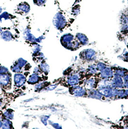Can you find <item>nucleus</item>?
I'll use <instances>...</instances> for the list:
<instances>
[{
	"label": "nucleus",
	"instance_id": "393cba45",
	"mask_svg": "<svg viewBox=\"0 0 128 129\" xmlns=\"http://www.w3.org/2000/svg\"><path fill=\"white\" fill-rule=\"evenodd\" d=\"M9 72L8 70L4 66L0 65V75Z\"/></svg>",
	"mask_w": 128,
	"mask_h": 129
},
{
	"label": "nucleus",
	"instance_id": "4468645a",
	"mask_svg": "<svg viewBox=\"0 0 128 129\" xmlns=\"http://www.w3.org/2000/svg\"><path fill=\"white\" fill-rule=\"evenodd\" d=\"M75 38L82 47L87 45L89 42V39L87 36L82 33L77 34L75 36Z\"/></svg>",
	"mask_w": 128,
	"mask_h": 129
},
{
	"label": "nucleus",
	"instance_id": "ddd939ff",
	"mask_svg": "<svg viewBox=\"0 0 128 129\" xmlns=\"http://www.w3.org/2000/svg\"><path fill=\"white\" fill-rule=\"evenodd\" d=\"M87 97L98 100H101L103 98H105L98 89H88Z\"/></svg>",
	"mask_w": 128,
	"mask_h": 129
},
{
	"label": "nucleus",
	"instance_id": "412c9836",
	"mask_svg": "<svg viewBox=\"0 0 128 129\" xmlns=\"http://www.w3.org/2000/svg\"><path fill=\"white\" fill-rule=\"evenodd\" d=\"M80 12V8L78 6H76L72 8L71 13L73 16H77Z\"/></svg>",
	"mask_w": 128,
	"mask_h": 129
},
{
	"label": "nucleus",
	"instance_id": "a878e982",
	"mask_svg": "<svg viewBox=\"0 0 128 129\" xmlns=\"http://www.w3.org/2000/svg\"><path fill=\"white\" fill-rule=\"evenodd\" d=\"M122 60L124 61L128 62V52H126L121 56Z\"/></svg>",
	"mask_w": 128,
	"mask_h": 129
},
{
	"label": "nucleus",
	"instance_id": "423d86ee",
	"mask_svg": "<svg viewBox=\"0 0 128 129\" xmlns=\"http://www.w3.org/2000/svg\"><path fill=\"white\" fill-rule=\"evenodd\" d=\"M96 53L92 49H85L80 54L81 59L86 61H92L96 58Z\"/></svg>",
	"mask_w": 128,
	"mask_h": 129
},
{
	"label": "nucleus",
	"instance_id": "c85d7f7f",
	"mask_svg": "<svg viewBox=\"0 0 128 129\" xmlns=\"http://www.w3.org/2000/svg\"><path fill=\"white\" fill-rule=\"evenodd\" d=\"M2 127V121L0 120V128Z\"/></svg>",
	"mask_w": 128,
	"mask_h": 129
},
{
	"label": "nucleus",
	"instance_id": "39448f33",
	"mask_svg": "<svg viewBox=\"0 0 128 129\" xmlns=\"http://www.w3.org/2000/svg\"><path fill=\"white\" fill-rule=\"evenodd\" d=\"M100 80V79L98 77L93 75L84 80L83 84H84L83 86L87 89H96L98 88Z\"/></svg>",
	"mask_w": 128,
	"mask_h": 129
},
{
	"label": "nucleus",
	"instance_id": "f257e3e1",
	"mask_svg": "<svg viewBox=\"0 0 128 129\" xmlns=\"http://www.w3.org/2000/svg\"><path fill=\"white\" fill-rule=\"evenodd\" d=\"M60 42L64 47L71 51L76 50L82 47L75 37L71 34H67L62 36Z\"/></svg>",
	"mask_w": 128,
	"mask_h": 129
},
{
	"label": "nucleus",
	"instance_id": "f03ea898",
	"mask_svg": "<svg viewBox=\"0 0 128 129\" xmlns=\"http://www.w3.org/2000/svg\"><path fill=\"white\" fill-rule=\"evenodd\" d=\"M52 23L56 29L63 30L70 24L69 20L65 13L62 11H59L53 18Z\"/></svg>",
	"mask_w": 128,
	"mask_h": 129
},
{
	"label": "nucleus",
	"instance_id": "9d476101",
	"mask_svg": "<svg viewBox=\"0 0 128 129\" xmlns=\"http://www.w3.org/2000/svg\"><path fill=\"white\" fill-rule=\"evenodd\" d=\"M27 61L23 59H19L15 63H14L13 66L11 67V69L12 70L13 72L19 73L20 72L23 67L26 66V65L27 64Z\"/></svg>",
	"mask_w": 128,
	"mask_h": 129
},
{
	"label": "nucleus",
	"instance_id": "6e6552de",
	"mask_svg": "<svg viewBox=\"0 0 128 129\" xmlns=\"http://www.w3.org/2000/svg\"><path fill=\"white\" fill-rule=\"evenodd\" d=\"M30 11V6L27 2L20 3L15 9V13L21 16H26Z\"/></svg>",
	"mask_w": 128,
	"mask_h": 129
},
{
	"label": "nucleus",
	"instance_id": "1a4fd4ad",
	"mask_svg": "<svg viewBox=\"0 0 128 129\" xmlns=\"http://www.w3.org/2000/svg\"><path fill=\"white\" fill-rule=\"evenodd\" d=\"M111 86L114 88L121 89L124 88V81L122 77L119 76H114L109 80Z\"/></svg>",
	"mask_w": 128,
	"mask_h": 129
},
{
	"label": "nucleus",
	"instance_id": "f8f14e48",
	"mask_svg": "<svg viewBox=\"0 0 128 129\" xmlns=\"http://www.w3.org/2000/svg\"><path fill=\"white\" fill-rule=\"evenodd\" d=\"M113 71L114 76H119L123 77L126 75L128 74V70L126 68L119 66H113L111 67Z\"/></svg>",
	"mask_w": 128,
	"mask_h": 129
},
{
	"label": "nucleus",
	"instance_id": "2eb2a0df",
	"mask_svg": "<svg viewBox=\"0 0 128 129\" xmlns=\"http://www.w3.org/2000/svg\"><path fill=\"white\" fill-rule=\"evenodd\" d=\"M41 80V78L40 75L38 73H35L29 76L28 82L30 84H35L39 83Z\"/></svg>",
	"mask_w": 128,
	"mask_h": 129
},
{
	"label": "nucleus",
	"instance_id": "9b49d317",
	"mask_svg": "<svg viewBox=\"0 0 128 129\" xmlns=\"http://www.w3.org/2000/svg\"><path fill=\"white\" fill-rule=\"evenodd\" d=\"M27 81V78L23 75L17 73L14 76V84L17 87L20 88L23 86Z\"/></svg>",
	"mask_w": 128,
	"mask_h": 129
},
{
	"label": "nucleus",
	"instance_id": "20e7f679",
	"mask_svg": "<svg viewBox=\"0 0 128 129\" xmlns=\"http://www.w3.org/2000/svg\"><path fill=\"white\" fill-rule=\"evenodd\" d=\"M70 94L76 97H87L88 89L84 86L77 85L69 87Z\"/></svg>",
	"mask_w": 128,
	"mask_h": 129
},
{
	"label": "nucleus",
	"instance_id": "aec40b11",
	"mask_svg": "<svg viewBox=\"0 0 128 129\" xmlns=\"http://www.w3.org/2000/svg\"><path fill=\"white\" fill-rule=\"evenodd\" d=\"M47 0H33L34 4L38 6H44L46 3Z\"/></svg>",
	"mask_w": 128,
	"mask_h": 129
},
{
	"label": "nucleus",
	"instance_id": "7ed1b4c3",
	"mask_svg": "<svg viewBox=\"0 0 128 129\" xmlns=\"http://www.w3.org/2000/svg\"><path fill=\"white\" fill-rule=\"evenodd\" d=\"M12 76L8 72L0 75V87L5 90H9L11 88Z\"/></svg>",
	"mask_w": 128,
	"mask_h": 129
},
{
	"label": "nucleus",
	"instance_id": "5701e85b",
	"mask_svg": "<svg viewBox=\"0 0 128 129\" xmlns=\"http://www.w3.org/2000/svg\"><path fill=\"white\" fill-rule=\"evenodd\" d=\"M4 115L5 116V117H6L7 119H12L13 117V113L11 111H6L5 112Z\"/></svg>",
	"mask_w": 128,
	"mask_h": 129
},
{
	"label": "nucleus",
	"instance_id": "0eeeda50",
	"mask_svg": "<svg viewBox=\"0 0 128 129\" xmlns=\"http://www.w3.org/2000/svg\"><path fill=\"white\" fill-rule=\"evenodd\" d=\"M94 75L98 77L100 80H108L109 81L113 77L114 73L111 67H106L104 69L98 72Z\"/></svg>",
	"mask_w": 128,
	"mask_h": 129
},
{
	"label": "nucleus",
	"instance_id": "a211bd4d",
	"mask_svg": "<svg viewBox=\"0 0 128 129\" xmlns=\"http://www.w3.org/2000/svg\"><path fill=\"white\" fill-rule=\"evenodd\" d=\"M41 71H43V72H44L45 74H48V73H49V67L48 66V65L46 63H41L40 65V67Z\"/></svg>",
	"mask_w": 128,
	"mask_h": 129
},
{
	"label": "nucleus",
	"instance_id": "f3484780",
	"mask_svg": "<svg viewBox=\"0 0 128 129\" xmlns=\"http://www.w3.org/2000/svg\"><path fill=\"white\" fill-rule=\"evenodd\" d=\"M12 122L9 120V119L5 117L2 120V128L5 129L12 128Z\"/></svg>",
	"mask_w": 128,
	"mask_h": 129
},
{
	"label": "nucleus",
	"instance_id": "c756f323",
	"mask_svg": "<svg viewBox=\"0 0 128 129\" xmlns=\"http://www.w3.org/2000/svg\"><path fill=\"white\" fill-rule=\"evenodd\" d=\"M127 48H128V44H127Z\"/></svg>",
	"mask_w": 128,
	"mask_h": 129
},
{
	"label": "nucleus",
	"instance_id": "bb28decb",
	"mask_svg": "<svg viewBox=\"0 0 128 129\" xmlns=\"http://www.w3.org/2000/svg\"><path fill=\"white\" fill-rule=\"evenodd\" d=\"M2 11H3V9H2V8L0 6V15L2 14Z\"/></svg>",
	"mask_w": 128,
	"mask_h": 129
},
{
	"label": "nucleus",
	"instance_id": "cd10ccee",
	"mask_svg": "<svg viewBox=\"0 0 128 129\" xmlns=\"http://www.w3.org/2000/svg\"><path fill=\"white\" fill-rule=\"evenodd\" d=\"M2 31H3V29H2V27L0 26V35H1V33H2Z\"/></svg>",
	"mask_w": 128,
	"mask_h": 129
},
{
	"label": "nucleus",
	"instance_id": "dca6fc26",
	"mask_svg": "<svg viewBox=\"0 0 128 129\" xmlns=\"http://www.w3.org/2000/svg\"><path fill=\"white\" fill-rule=\"evenodd\" d=\"M1 35L2 39L5 41H11L14 39V36L12 35V33L8 30L3 31Z\"/></svg>",
	"mask_w": 128,
	"mask_h": 129
},
{
	"label": "nucleus",
	"instance_id": "6ab92c4d",
	"mask_svg": "<svg viewBox=\"0 0 128 129\" xmlns=\"http://www.w3.org/2000/svg\"><path fill=\"white\" fill-rule=\"evenodd\" d=\"M120 124H122V126H124L128 128V115L122 117L120 120Z\"/></svg>",
	"mask_w": 128,
	"mask_h": 129
},
{
	"label": "nucleus",
	"instance_id": "4be33fe9",
	"mask_svg": "<svg viewBox=\"0 0 128 129\" xmlns=\"http://www.w3.org/2000/svg\"><path fill=\"white\" fill-rule=\"evenodd\" d=\"M96 66H97V70L99 72L103 70V69H105V68H106L107 67L106 64H105V63H102V62H99L98 63H96Z\"/></svg>",
	"mask_w": 128,
	"mask_h": 129
},
{
	"label": "nucleus",
	"instance_id": "b1692460",
	"mask_svg": "<svg viewBox=\"0 0 128 129\" xmlns=\"http://www.w3.org/2000/svg\"><path fill=\"white\" fill-rule=\"evenodd\" d=\"M124 81V88H128V74L123 77Z\"/></svg>",
	"mask_w": 128,
	"mask_h": 129
}]
</instances>
